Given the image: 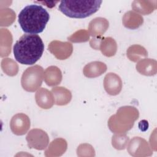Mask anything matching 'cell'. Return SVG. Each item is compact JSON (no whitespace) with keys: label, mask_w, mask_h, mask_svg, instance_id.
<instances>
[{"label":"cell","mask_w":157,"mask_h":157,"mask_svg":"<svg viewBox=\"0 0 157 157\" xmlns=\"http://www.w3.org/2000/svg\"><path fill=\"white\" fill-rule=\"evenodd\" d=\"M13 55L20 64L32 65L42 56L44 44L37 34H23L13 46Z\"/></svg>","instance_id":"1"},{"label":"cell","mask_w":157,"mask_h":157,"mask_svg":"<svg viewBox=\"0 0 157 157\" xmlns=\"http://www.w3.org/2000/svg\"><path fill=\"white\" fill-rule=\"evenodd\" d=\"M49 19L48 12L37 4L26 6L18 15V23L21 28L25 33L31 34L42 33Z\"/></svg>","instance_id":"2"},{"label":"cell","mask_w":157,"mask_h":157,"mask_svg":"<svg viewBox=\"0 0 157 157\" xmlns=\"http://www.w3.org/2000/svg\"><path fill=\"white\" fill-rule=\"evenodd\" d=\"M102 1H61L59 10L70 18H84L96 13L99 9Z\"/></svg>","instance_id":"3"},{"label":"cell","mask_w":157,"mask_h":157,"mask_svg":"<svg viewBox=\"0 0 157 157\" xmlns=\"http://www.w3.org/2000/svg\"><path fill=\"white\" fill-rule=\"evenodd\" d=\"M42 68L39 66H35L28 68L24 72L21 78L22 86L27 91H33L36 90L42 83Z\"/></svg>","instance_id":"4"},{"label":"cell","mask_w":157,"mask_h":157,"mask_svg":"<svg viewBox=\"0 0 157 157\" xmlns=\"http://www.w3.org/2000/svg\"><path fill=\"white\" fill-rule=\"evenodd\" d=\"M104 86L109 94L115 95L118 94L121 88V82L118 76L110 73L107 74L104 80Z\"/></svg>","instance_id":"5"},{"label":"cell","mask_w":157,"mask_h":157,"mask_svg":"<svg viewBox=\"0 0 157 157\" xmlns=\"http://www.w3.org/2000/svg\"><path fill=\"white\" fill-rule=\"evenodd\" d=\"M10 126L13 132L17 128L19 127L22 128L25 132H26L28 129L29 126H30V123L29 121L28 117L26 115L17 114L12 118Z\"/></svg>","instance_id":"6"},{"label":"cell","mask_w":157,"mask_h":157,"mask_svg":"<svg viewBox=\"0 0 157 157\" xmlns=\"http://www.w3.org/2000/svg\"><path fill=\"white\" fill-rule=\"evenodd\" d=\"M105 66V65L101 62H93L86 65L84 68V74L89 77H96L101 75L102 72L106 71V69H99Z\"/></svg>","instance_id":"7"},{"label":"cell","mask_w":157,"mask_h":157,"mask_svg":"<svg viewBox=\"0 0 157 157\" xmlns=\"http://www.w3.org/2000/svg\"><path fill=\"white\" fill-rule=\"evenodd\" d=\"M154 5H156V1H134L132 3V7L136 11H138L140 13H143L144 8L145 7L147 8L155 9Z\"/></svg>","instance_id":"8"},{"label":"cell","mask_w":157,"mask_h":157,"mask_svg":"<svg viewBox=\"0 0 157 157\" xmlns=\"http://www.w3.org/2000/svg\"><path fill=\"white\" fill-rule=\"evenodd\" d=\"M139 128L141 131H146L148 128V123L147 120H143L139 123Z\"/></svg>","instance_id":"9"},{"label":"cell","mask_w":157,"mask_h":157,"mask_svg":"<svg viewBox=\"0 0 157 157\" xmlns=\"http://www.w3.org/2000/svg\"><path fill=\"white\" fill-rule=\"evenodd\" d=\"M40 3H43L45 4L48 7H52L55 6L56 3L58 2V1H52V2H48V1H43V2H39Z\"/></svg>","instance_id":"10"}]
</instances>
